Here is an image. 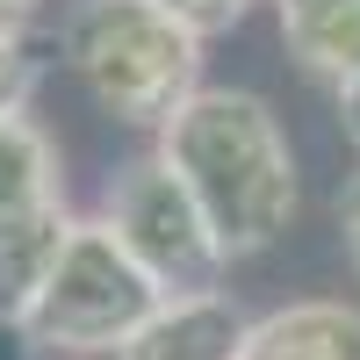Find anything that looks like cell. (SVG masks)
Instances as JSON below:
<instances>
[{
	"mask_svg": "<svg viewBox=\"0 0 360 360\" xmlns=\"http://www.w3.org/2000/svg\"><path fill=\"white\" fill-rule=\"evenodd\" d=\"M159 159L202 209L224 266L266 252L295 224V152L281 115L245 86H195L166 123H159Z\"/></svg>",
	"mask_w": 360,
	"mask_h": 360,
	"instance_id": "obj_1",
	"label": "cell"
},
{
	"mask_svg": "<svg viewBox=\"0 0 360 360\" xmlns=\"http://www.w3.org/2000/svg\"><path fill=\"white\" fill-rule=\"evenodd\" d=\"M58 51L101 101V115L137 130H159L202 86V37L159 0H72Z\"/></svg>",
	"mask_w": 360,
	"mask_h": 360,
	"instance_id": "obj_2",
	"label": "cell"
},
{
	"mask_svg": "<svg viewBox=\"0 0 360 360\" xmlns=\"http://www.w3.org/2000/svg\"><path fill=\"white\" fill-rule=\"evenodd\" d=\"M159 303H166V288L115 245V231L101 217H72L65 252H58V266H51V281H44V295H37L22 332L44 353L94 360V353H123V339Z\"/></svg>",
	"mask_w": 360,
	"mask_h": 360,
	"instance_id": "obj_3",
	"label": "cell"
},
{
	"mask_svg": "<svg viewBox=\"0 0 360 360\" xmlns=\"http://www.w3.org/2000/svg\"><path fill=\"white\" fill-rule=\"evenodd\" d=\"M101 224L115 231V245H123L166 295H202V288L224 281L217 238H209L202 209L188 202V188L173 180V166L159 152H137L130 166H115L108 195H101Z\"/></svg>",
	"mask_w": 360,
	"mask_h": 360,
	"instance_id": "obj_4",
	"label": "cell"
},
{
	"mask_svg": "<svg viewBox=\"0 0 360 360\" xmlns=\"http://www.w3.org/2000/svg\"><path fill=\"white\" fill-rule=\"evenodd\" d=\"M252 317L238 310L231 288H202V295H166V303L123 339L115 360H238L245 353Z\"/></svg>",
	"mask_w": 360,
	"mask_h": 360,
	"instance_id": "obj_5",
	"label": "cell"
},
{
	"mask_svg": "<svg viewBox=\"0 0 360 360\" xmlns=\"http://www.w3.org/2000/svg\"><path fill=\"white\" fill-rule=\"evenodd\" d=\"M238 360H360V310L353 303H288L252 317Z\"/></svg>",
	"mask_w": 360,
	"mask_h": 360,
	"instance_id": "obj_6",
	"label": "cell"
},
{
	"mask_svg": "<svg viewBox=\"0 0 360 360\" xmlns=\"http://www.w3.org/2000/svg\"><path fill=\"white\" fill-rule=\"evenodd\" d=\"M72 209H29V217H0V324H29L37 295L51 281L58 252H65Z\"/></svg>",
	"mask_w": 360,
	"mask_h": 360,
	"instance_id": "obj_7",
	"label": "cell"
},
{
	"mask_svg": "<svg viewBox=\"0 0 360 360\" xmlns=\"http://www.w3.org/2000/svg\"><path fill=\"white\" fill-rule=\"evenodd\" d=\"M65 209V152L29 108L0 115V217Z\"/></svg>",
	"mask_w": 360,
	"mask_h": 360,
	"instance_id": "obj_8",
	"label": "cell"
},
{
	"mask_svg": "<svg viewBox=\"0 0 360 360\" xmlns=\"http://www.w3.org/2000/svg\"><path fill=\"white\" fill-rule=\"evenodd\" d=\"M281 44L303 72L346 86L360 72V0H274Z\"/></svg>",
	"mask_w": 360,
	"mask_h": 360,
	"instance_id": "obj_9",
	"label": "cell"
},
{
	"mask_svg": "<svg viewBox=\"0 0 360 360\" xmlns=\"http://www.w3.org/2000/svg\"><path fill=\"white\" fill-rule=\"evenodd\" d=\"M37 79H44V65L29 58V44H0V115H8V108H29Z\"/></svg>",
	"mask_w": 360,
	"mask_h": 360,
	"instance_id": "obj_10",
	"label": "cell"
},
{
	"mask_svg": "<svg viewBox=\"0 0 360 360\" xmlns=\"http://www.w3.org/2000/svg\"><path fill=\"white\" fill-rule=\"evenodd\" d=\"M166 15H180L195 29V37H217V29H231V22H245V8L252 0H159Z\"/></svg>",
	"mask_w": 360,
	"mask_h": 360,
	"instance_id": "obj_11",
	"label": "cell"
},
{
	"mask_svg": "<svg viewBox=\"0 0 360 360\" xmlns=\"http://www.w3.org/2000/svg\"><path fill=\"white\" fill-rule=\"evenodd\" d=\"M339 245H346V259H353V274H360V173L339 188Z\"/></svg>",
	"mask_w": 360,
	"mask_h": 360,
	"instance_id": "obj_12",
	"label": "cell"
},
{
	"mask_svg": "<svg viewBox=\"0 0 360 360\" xmlns=\"http://www.w3.org/2000/svg\"><path fill=\"white\" fill-rule=\"evenodd\" d=\"M44 0H0V44H22V29L37 22Z\"/></svg>",
	"mask_w": 360,
	"mask_h": 360,
	"instance_id": "obj_13",
	"label": "cell"
},
{
	"mask_svg": "<svg viewBox=\"0 0 360 360\" xmlns=\"http://www.w3.org/2000/svg\"><path fill=\"white\" fill-rule=\"evenodd\" d=\"M339 130H346V144L360 152V72L339 86Z\"/></svg>",
	"mask_w": 360,
	"mask_h": 360,
	"instance_id": "obj_14",
	"label": "cell"
}]
</instances>
